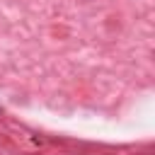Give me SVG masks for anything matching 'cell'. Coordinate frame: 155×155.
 Returning a JSON list of instances; mask_svg holds the SVG:
<instances>
[{"mask_svg":"<svg viewBox=\"0 0 155 155\" xmlns=\"http://www.w3.org/2000/svg\"><path fill=\"white\" fill-rule=\"evenodd\" d=\"M0 114H2V107H0Z\"/></svg>","mask_w":155,"mask_h":155,"instance_id":"6da1fadb","label":"cell"}]
</instances>
